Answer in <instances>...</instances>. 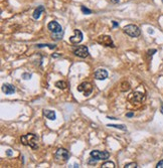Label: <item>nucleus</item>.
<instances>
[{
	"mask_svg": "<svg viewBox=\"0 0 163 168\" xmlns=\"http://www.w3.org/2000/svg\"><path fill=\"white\" fill-rule=\"evenodd\" d=\"M20 142L24 146H29L31 149L35 150L38 148L37 142H38V137L33 133H28L20 137Z\"/></svg>",
	"mask_w": 163,
	"mask_h": 168,
	"instance_id": "1",
	"label": "nucleus"
},
{
	"mask_svg": "<svg viewBox=\"0 0 163 168\" xmlns=\"http://www.w3.org/2000/svg\"><path fill=\"white\" fill-rule=\"evenodd\" d=\"M81 10H82V12H83L84 14H91V13H92V10H90V9L87 8V7H85V6H82Z\"/></svg>",
	"mask_w": 163,
	"mask_h": 168,
	"instance_id": "21",
	"label": "nucleus"
},
{
	"mask_svg": "<svg viewBox=\"0 0 163 168\" xmlns=\"http://www.w3.org/2000/svg\"><path fill=\"white\" fill-rule=\"evenodd\" d=\"M44 10H45L44 7L42 6V5H39L36 9H35L34 11H33V14H32L33 18H34V19H38V18L40 17V14H41L42 12H44Z\"/></svg>",
	"mask_w": 163,
	"mask_h": 168,
	"instance_id": "14",
	"label": "nucleus"
},
{
	"mask_svg": "<svg viewBox=\"0 0 163 168\" xmlns=\"http://www.w3.org/2000/svg\"><path fill=\"white\" fill-rule=\"evenodd\" d=\"M56 87L57 89H61V90H64V89L68 88V84L64 81H59L56 83Z\"/></svg>",
	"mask_w": 163,
	"mask_h": 168,
	"instance_id": "15",
	"label": "nucleus"
},
{
	"mask_svg": "<svg viewBox=\"0 0 163 168\" xmlns=\"http://www.w3.org/2000/svg\"><path fill=\"white\" fill-rule=\"evenodd\" d=\"M42 114H44V116L45 118H47L49 120H56V113L54 111H51V110H44V111H42Z\"/></svg>",
	"mask_w": 163,
	"mask_h": 168,
	"instance_id": "13",
	"label": "nucleus"
},
{
	"mask_svg": "<svg viewBox=\"0 0 163 168\" xmlns=\"http://www.w3.org/2000/svg\"><path fill=\"white\" fill-rule=\"evenodd\" d=\"M148 32H149V33H153V30L151 29V28H148Z\"/></svg>",
	"mask_w": 163,
	"mask_h": 168,
	"instance_id": "33",
	"label": "nucleus"
},
{
	"mask_svg": "<svg viewBox=\"0 0 163 168\" xmlns=\"http://www.w3.org/2000/svg\"><path fill=\"white\" fill-rule=\"evenodd\" d=\"M134 116V113H127L126 114V117H129V118H131V117Z\"/></svg>",
	"mask_w": 163,
	"mask_h": 168,
	"instance_id": "29",
	"label": "nucleus"
},
{
	"mask_svg": "<svg viewBox=\"0 0 163 168\" xmlns=\"http://www.w3.org/2000/svg\"><path fill=\"white\" fill-rule=\"evenodd\" d=\"M112 23H113V25H114V27H117V26H119V24L117 22H115V21H112Z\"/></svg>",
	"mask_w": 163,
	"mask_h": 168,
	"instance_id": "30",
	"label": "nucleus"
},
{
	"mask_svg": "<svg viewBox=\"0 0 163 168\" xmlns=\"http://www.w3.org/2000/svg\"><path fill=\"white\" fill-rule=\"evenodd\" d=\"M61 56V54H51V57H54V59H56V57H59Z\"/></svg>",
	"mask_w": 163,
	"mask_h": 168,
	"instance_id": "28",
	"label": "nucleus"
},
{
	"mask_svg": "<svg viewBox=\"0 0 163 168\" xmlns=\"http://www.w3.org/2000/svg\"><path fill=\"white\" fill-rule=\"evenodd\" d=\"M162 3H163V0H162Z\"/></svg>",
	"mask_w": 163,
	"mask_h": 168,
	"instance_id": "35",
	"label": "nucleus"
},
{
	"mask_svg": "<svg viewBox=\"0 0 163 168\" xmlns=\"http://www.w3.org/2000/svg\"><path fill=\"white\" fill-rule=\"evenodd\" d=\"M108 127H113V128H118L121 129V130H126V127L124 125H114V124H109L107 125Z\"/></svg>",
	"mask_w": 163,
	"mask_h": 168,
	"instance_id": "19",
	"label": "nucleus"
},
{
	"mask_svg": "<svg viewBox=\"0 0 163 168\" xmlns=\"http://www.w3.org/2000/svg\"><path fill=\"white\" fill-rule=\"evenodd\" d=\"M119 1H120V0H111L112 3H118Z\"/></svg>",
	"mask_w": 163,
	"mask_h": 168,
	"instance_id": "31",
	"label": "nucleus"
},
{
	"mask_svg": "<svg viewBox=\"0 0 163 168\" xmlns=\"http://www.w3.org/2000/svg\"><path fill=\"white\" fill-rule=\"evenodd\" d=\"M63 35H64V30L61 31V32H57V33H52L51 37H52V39H54V40H59L63 38Z\"/></svg>",
	"mask_w": 163,
	"mask_h": 168,
	"instance_id": "16",
	"label": "nucleus"
},
{
	"mask_svg": "<svg viewBox=\"0 0 163 168\" xmlns=\"http://www.w3.org/2000/svg\"><path fill=\"white\" fill-rule=\"evenodd\" d=\"M160 112L163 114V103H161V108H160Z\"/></svg>",
	"mask_w": 163,
	"mask_h": 168,
	"instance_id": "32",
	"label": "nucleus"
},
{
	"mask_svg": "<svg viewBox=\"0 0 163 168\" xmlns=\"http://www.w3.org/2000/svg\"><path fill=\"white\" fill-rule=\"evenodd\" d=\"M36 46H37V47H44V46H47V47H49V49H56V45H54V44H37Z\"/></svg>",
	"mask_w": 163,
	"mask_h": 168,
	"instance_id": "20",
	"label": "nucleus"
},
{
	"mask_svg": "<svg viewBox=\"0 0 163 168\" xmlns=\"http://www.w3.org/2000/svg\"><path fill=\"white\" fill-rule=\"evenodd\" d=\"M98 162V160L97 159H95L94 157H92V156H91L90 158H89V160H88V164H92V165H94V164H96V163Z\"/></svg>",
	"mask_w": 163,
	"mask_h": 168,
	"instance_id": "23",
	"label": "nucleus"
},
{
	"mask_svg": "<svg viewBox=\"0 0 163 168\" xmlns=\"http://www.w3.org/2000/svg\"><path fill=\"white\" fill-rule=\"evenodd\" d=\"M129 90H130V85H129V83H127V81L122 83V86H121L122 92H126V91H129Z\"/></svg>",
	"mask_w": 163,
	"mask_h": 168,
	"instance_id": "17",
	"label": "nucleus"
},
{
	"mask_svg": "<svg viewBox=\"0 0 163 168\" xmlns=\"http://www.w3.org/2000/svg\"><path fill=\"white\" fill-rule=\"evenodd\" d=\"M124 167H125V168H136L138 166H137V163L132 162V163H128V164H125V166H124Z\"/></svg>",
	"mask_w": 163,
	"mask_h": 168,
	"instance_id": "22",
	"label": "nucleus"
},
{
	"mask_svg": "<svg viewBox=\"0 0 163 168\" xmlns=\"http://www.w3.org/2000/svg\"><path fill=\"white\" fill-rule=\"evenodd\" d=\"M155 52H156V49H151L148 51V54H150V56H152V54H154Z\"/></svg>",
	"mask_w": 163,
	"mask_h": 168,
	"instance_id": "27",
	"label": "nucleus"
},
{
	"mask_svg": "<svg viewBox=\"0 0 163 168\" xmlns=\"http://www.w3.org/2000/svg\"><path fill=\"white\" fill-rule=\"evenodd\" d=\"M71 167H76H76H79V164H74Z\"/></svg>",
	"mask_w": 163,
	"mask_h": 168,
	"instance_id": "34",
	"label": "nucleus"
},
{
	"mask_svg": "<svg viewBox=\"0 0 163 168\" xmlns=\"http://www.w3.org/2000/svg\"><path fill=\"white\" fill-rule=\"evenodd\" d=\"M94 76L98 81H104L108 78V71L104 69H99L95 71Z\"/></svg>",
	"mask_w": 163,
	"mask_h": 168,
	"instance_id": "11",
	"label": "nucleus"
},
{
	"mask_svg": "<svg viewBox=\"0 0 163 168\" xmlns=\"http://www.w3.org/2000/svg\"><path fill=\"white\" fill-rule=\"evenodd\" d=\"M2 92L6 95H11L15 92V87L10 85V84H4V85H2Z\"/></svg>",
	"mask_w": 163,
	"mask_h": 168,
	"instance_id": "12",
	"label": "nucleus"
},
{
	"mask_svg": "<svg viewBox=\"0 0 163 168\" xmlns=\"http://www.w3.org/2000/svg\"><path fill=\"white\" fill-rule=\"evenodd\" d=\"M82 40H83V33H82V31L79 29H75V34L69 37V41L74 44H78L82 42Z\"/></svg>",
	"mask_w": 163,
	"mask_h": 168,
	"instance_id": "10",
	"label": "nucleus"
},
{
	"mask_svg": "<svg viewBox=\"0 0 163 168\" xmlns=\"http://www.w3.org/2000/svg\"><path fill=\"white\" fill-rule=\"evenodd\" d=\"M97 42L99 44L104 45V46L112 47V49L115 47V44H114L113 39H112V37L109 36V35H100V36H98Z\"/></svg>",
	"mask_w": 163,
	"mask_h": 168,
	"instance_id": "5",
	"label": "nucleus"
},
{
	"mask_svg": "<svg viewBox=\"0 0 163 168\" xmlns=\"http://www.w3.org/2000/svg\"><path fill=\"white\" fill-rule=\"evenodd\" d=\"M146 97L143 93L141 92H135L129 97V101L132 105H139L141 103H143L145 101Z\"/></svg>",
	"mask_w": 163,
	"mask_h": 168,
	"instance_id": "4",
	"label": "nucleus"
},
{
	"mask_svg": "<svg viewBox=\"0 0 163 168\" xmlns=\"http://www.w3.org/2000/svg\"><path fill=\"white\" fill-rule=\"evenodd\" d=\"M47 29H49L51 33H57V32L63 31V27H61V25L59 24L57 21L52 20L47 24Z\"/></svg>",
	"mask_w": 163,
	"mask_h": 168,
	"instance_id": "9",
	"label": "nucleus"
},
{
	"mask_svg": "<svg viewBox=\"0 0 163 168\" xmlns=\"http://www.w3.org/2000/svg\"><path fill=\"white\" fill-rule=\"evenodd\" d=\"M123 30H124V32H125L127 35H129V36H131V37H138L139 35L141 34L140 28H139L138 26L135 25V24L126 25L125 27L123 28Z\"/></svg>",
	"mask_w": 163,
	"mask_h": 168,
	"instance_id": "2",
	"label": "nucleus"
},
{
	"mask_svg": "<svg viewBox=\"0 0 163 168\" xmlns=\"http://www.w3.org/2000/svg\"><path fill=\"white\" fill-rule=\"evenodd\" d=\"M22 79L23 80H30V79H31V74H28V73L22 74Z\"/></svg>",
	"mask_w": 163,
	"mask_h": 168,
	"instance_id": "24",
	"label": "nucleus"
},
{
	"mask_svg": "<svg viewBox=\"0 0 163 168\" xmlns=\"http://www.w3.org/2000/svg\"><path fill=\"white\" fill-rule=\"evenodd\" d=\"M90 155L94 157L95 159L99 160H107L110 157V153L108 151H99V150H93L91 151Z\"/></svg>",
	"mask_w": 163,
	"mask_h": 168,
	"instance_id": "7",
	"label": "nucleus"
},
{
	"mask_svg": "<svg viewBox=\"0 0 163 168\" xmlns=\"http://www.w3.org/2000/svg\"><path fill=\"white\" fill-rule=\"evenodd\" d=\"M69 158V151L64 148H59L56 150V152L54 153V159L57 162H66L68 161Z\"/></svg>",
	"mask_w": 163,
	"mask_h": 168,
	"instance_id": "3",
	"label": "nucleus"
},
{
	"mask_svg": "<svg viewBox=\"0 0 163 168\" xmlns=\"http://www.w3.org/2000/svg\"><path fill=\"white\" fill-rule=\"evenodd\" d=\"M12 154H13V152H12V150H11V149H8L6 151V155L7 156H11Z\"/></svg>",
	"mask_w": 163,
	"mask_h": 168,
	"instance_id": "26",
	"label": "nucleus"
},
{
	"mask_svg": "<svg viewBox=\"0 0 163 168\" xmlns=\"http://www.w3.org/2000/svg\"><path fill=\"white\" fill-rule=\"evenodd\" d=\"M78 91L83 93V95L85 96V97H88V96H90L93 92V86L91 85L89 81H84V83H82L78 87Z\"/></svg>",
	"mask_w": 163,
	"mask_h": 168,
	"instance_id": "6",
	"label": "nucleus"
},
{
	"mask_svg": "<svg viewBox=\"0 0 163 168\" xmlns=\"http://www.w3.org/2000/svg\"><path fill=\"white\" fill-rule=\"evenodd\" d=\"M102 168H115V163L111 161L105 162L102 164Z\"/></svg>",
	"mask_w": 163,
	"mask_h": 168,
	"instance_id": "18",
	"label": "nucleus"
},
{
	"mask_svg": "<svg viewBox=\"0 0 163 168\" xmlns=\"http://www.w3.org/2000/svg\"><path fill=\"white\" fill-rule=\"evenodd\" d=\"M75 56L81 57V59H86L89 56V49L86 45H80L74 50Z\"/></svg>",
	"mask_w": 163,
	"mask_h": 168,
	"instance_id": "8",
	"label": "nucleus"
},
{
	"mask_svg": "<svg viewBox=\"0 0 163 168\" xmlns=\"http://www.w3.org/2000/svg\"><path fill=\"white\" fill-rule=\"evenodd\" d=\"M156 168H163V160H161V161H159L157 163Z\"/></svg>",
	"mask_w": 163,
	"mask_h": 168,
	"instance_id": "25",
	"label": "nucleus"
}]
</instances>
